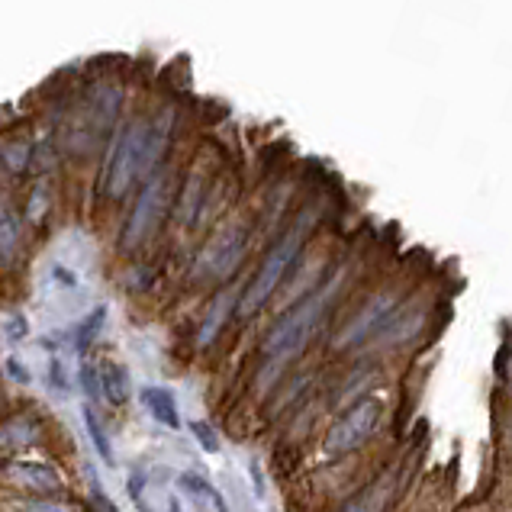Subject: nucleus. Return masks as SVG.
<instances>
[{"label": "nucleus", "instance_id": "20", "mask_svg": "<svg viewBox=\"0 0 512 512\" xmlns=\"http://www.w3.org/2000/svg\"><path fill=\"white\" fill-rule=\"evenodd\" d=\"M104 319H107V306H97V310H94L91 316L84 319V323L78 326V348H84L87 342L94 339V335H97V329L104 326Z\"/></svg>", "mask_w": 512, "mask_h": 512}, {"label": "nucleus", "instance_id": "18", "mask_svg": "<svg viewBox=\"0 0 512 512\" xmlns=\"http://www.w3.org/2000/svg\"><path fill=\"white\" fill-rule=\"evenodd\" d=\"M84 426H87V432H91V442H94V448H97L100 461H104V464H113V448H110V438H107L104 426H100L97 416L91 413V409H84Z\"/></svg>", "mask_w": 512, "mask_h": 512}, {"label": "nucleus", "instance_id": "23", "mask_svg": "<svg viewBox=\"0 0 512 512\" xmlns=\"http://www.w3.org/2000/svg\"><path fill=\"white\" fill-rule=\"evenodd\" d=\"M29 145L26 142H20V145H7V152H4V165L10 168V171H23L26 168V162H29Z\"/></svg>", "mask_w": 512, "mask_h": 512}, {"label": "nucleus", "instance_id": "5", "mask_svg": "<svg viewBox=\"0 0 512 512\" xmlns=\"http://www.w3.org/2000/svg\"><path fill=\"white\" fill-rule=\"evenodd\" d=\"M377 419H380V403L377 400H358L329 429V435H326V455L339 458V455H348V451L361 448L371 438Z\"/></svg>", "mask_w": 512, "mask_h": 512}, {"label": "nucleus", "instance_id": "19", "mask_svg": "<svg viewBox=\"0 0 512 512\" xmlns=\"http://www.w3.org/2000/svg\"><path fill=\"white\" fill-rule=\"evenodd\" d=\"M200 203H203V187H200V178L194 174V178L187 181V187H184V197H181V207H184V223H194V219H197V210H200Z\"/></svg>", "mask_w": 512, "mask_h": 512}, {"label": "nucleus", "instance_id": "16", "mask_svg": "<svg viewBox=\"0 0 512 512\" xmlns=\"http://www.w3.org/2000/svg\"><path fill=\"white\" fill-rule=\"evenodd\" d=\"M229 313V294L223 290L213 303H210V310H207V319H203V326H200V342L207 345L213 342V335L219 332V326H223V316Z\"/></svg>", "mask_w": 512, "mask_h": 512}, {"label": "nucleus", "instance_id": "4", "mask_svg": "<svg viewBox=\"0 0 512 512\" xmlns=\"http://www.w3.org/2000/svg\"><path fill=\"white\" fill-rule=\"evenodd\" d=\"M145 120H133L123 126L120 139L113 142L110 162H107V194L116 200L126 194V187L142 178V155H145Z\"/></svg>", "mask_w": 512, "mask_h": 512}, {"label": "nucleus", "instance_id": "27", "mask_svg": "<svg viewBox=\"0 0 512 512\" xmlns=\"http://www.w3.org/2000/svg\"><path fill=\"white\" fill-rule=\"evenodd\" d=\"M168 512H181V506H178V500H171V506H168Z\"/></svg>", "mask_w": 512, "mask_h": 512}, {"label": "nucleus", "instance_id": "15", "mask_svg": "<svg viewBox=\"0 0 512 512\" xmlns=\"http://www.w3.org/2000/svg\"><path fill=\"white\" fill-rule=\"evenodd\" d=\"M20 219L10 207H4L0 213V255H4V265H10L13 252H17V242H20Z\"/></svg>", "mask_w": 512, "mask_h": 512}, {"label": "nucleus", "instance_id": "26", "mask_svg": "<svg viewBox=\"0 0 512 512\" xmlns=\"http://www.w3.org/2000/svg\"><path fill=\"white\" fill-rule=\"evenodd\" d=\"M248 471H252V480H255V490L261 493V490H265V487H261V471H258V464L252 461V467H248Z\"/></svg>", "mask_w": 512, "mask_h": 512}, {"label": "nucleus", "instance_id": "22", "mask_svg": "<svg viewBox=\"0 0 512 512\" xmlns=\"http://www.w3.org/2000/svg\"><path fill=\"white\" fill-rule=\"evenodd\" d=\"M17 512H75V506L62 500H26L17 506Z\"/></svg>", "mask_w": 512, "mask_h": 512}, {"label": "nucleus", "instance_id": "2", "mask_svg": "<svg viewBox=\"0 0 512 512\" xmlns=\"http://www.w3.org/2000/svg\"><path fill=\"white\" fill-rule=\"evenodd\" d=\"M303 232H306V223L300 219L297 226H290V229H287V236H284L281 242H274V245L268 248V255H265V261H261L258 274L252 277V284L245 287V294H242V300H239V316H242V319H245V316H252L255 310H261V306H265V300L274 294L277 287H281V281L287 277L290 265H294L297 255H300Z\"/></svg>", "mask_w": 512, "mask_h": 512}, {"label": "nucleus", "instance_id": "24", "mask_svg": "<svg viewBox=\"0 0 512 512\" xmlns=\"http://www.w3.org/2000/svg\"><path fill=\"white\" fill-rule=\"evenodd\" d=\"M26 335V319L20 313H7L4 316V339L7 342H20Z\"/></svg>", "mask_w": 512, "mask_h": 512}, {"label": "nucleus", "instance_id": "1", "mask_svg": "<svg viewBox=\"0 0 512 512\" xmlns=\"http://www.w3.org/2000/svg\"><path fill=\"white\" fill-rule=\"evenodd\" d=\"M332 290L335 287H329V284L313 290L310 297H303L297 306H290V310L277 319L268 332L265 345H261L265 358H287V355H294L306 339H310L313 329L319 326V319H323V313H326V306L332 303Z\"/></svg>", "mask_w": 512, "mask_h": 512}, {"label": "nucleus", "instance_id": "14", "mask_svg": "<svg viewBox=\"0 0 512 512\" xmlns=\"http://www.w3.org/2000/svg\"><path fill=\"white\" fill-rule=\"evenodd\" d=\"M387 496H390V480H377V484H371L361 496H355L351 503H345L339 512H384Z\"/></svg>", "mask_w": 512, "mask_h": 512}, {"label": "nucleus", "instance_id": "8", "mask_svg": "<svg viewBox=\"0 0 512 512\" xmlns=\"http://www.w3.org/2000/svg\"><path fill=\"white\" fill-rule=\"evenodd\" d=\"M120 97H123L120 87H113V84L97 87V91L91 94V100H87V116H84L87 123L81 126V133H87L91 139L107 133L116 120V113H120Z\"/></svg>", "mask_w": 512, "mask_h": 512}, {"label": "nucleus", "instance_id": "11", "mask_svg": "<svg viewBox=\"0 0 512 512\" xmlns=\"http://www.w3.org/2000/svg\"><path fill=\"white\" fill-rule=\"evenodd\" d=\"M142 403L149 406V413L162 422L168 429H181V413H178V403L165 390V387H145L142 390Z\"/></svg>", "mask_w": 512, "mask_h": 512}, {"label": "nucleus", "instance_id": "3", "mask_svg": "<svg viewBox=\"0 0 512 512\" xmlns=\"http://www.w3.org/2000/svg\"><path fill=\"white\" fill-rule=\"evenodd\" d=\"M168 203H171V174L158 171L142 184L139 197L133 203V213H129V219H126L120 245L123 248H136V245H142L145 239H149L152 232L162 226V219L168 213Z\"/></svg>", "mask_w": 512, "mask_h": 512}, {"label": "nucleus", "instance_id": "7", "mask_svg": "<svg viewBox=\"0 0 512 512\" xmlns=\"http://www.w3.org/2000/svg\"><path fill=\"white\" fill-rule=\"evenodd\" d=\"M4 477H7V484L36 490V493L62 490V474H58L52 464H42V461H7Z\"/></svg>", "mask_w": 512, "mask_h": 512}, {"label": "nucleus", "instance_id": "25", "mask_svg": "<svg viewBox=\"0 0 512 512\" xmlns=\"http://www.w3.org/2000/svg\"><path fill=\"white\" fill-rule=\"evenodd\" d=\"M7 374H10L13 380H20V384H29V371L20 368L17 358H7Z\"/></svg>", "mask_w": 512, "mask_h": 512}, {"label": "nucleus", "instance_id": "6", "mask_svg": "<svg viewBox=\"0 0 512 512\" xmlns=\"http://www.w3.org/2000/svg\"><path fill=\"white\" fill-rule=\"evenodd\" d=\"M248 242V229L232 223L226 229H219L216 236L207 242V248L200 252L197 265H194V277H226L236 261L242 258V248Z\"/></svg>", "mask_w": 512, "mask_h": 512}, {"label": "nucleus", "instance_id": "28", "mask_svg": "<svg viewBox=\"0 0 512 512\" xmlns=\"http://www.w3.org/2000/svg\"><path fill=\"white\" fill-rule=\"evenodd\" d=\"M509 387H512V361H509Z\"/></svg>", "mask_w": 512, "mask_h": 512}, {"label": "nucleus", "instance_id": "17", "mask_svg": "<svg viewBox=\"0 0 512 512\" xmlns=\"http://www.w3.org/2000/svg\"><path fill=\"white\" fill-rule=\"evenodd\" d=\"M181 487L187 490V493H194V496H200V500H207L216 512H229V506L223 503V496H219L207 480H203L200 474H181Z\"/></svg>", "mask_w": 512, "mask_h": 512}, {"label": "nucleus", "instance_id": "9", "mask_svg": "<svg viewBox=\"0 0 512 512\" xmlns=\"http://www.w3.org/2000/svg\"><path fill=\"white\" fill-rule=\"evenodd\" d=\"M171 133H174V110H162L145 129V155H142V174L152 178L158 174V165L165 162L168 145H171Z\"/></svg>", "mask_w": 512, "mask_h": 512}, {"label": "nucleus", "instance_id": "13", "mask_svg": "<svg viewBox=\"0 0 512 512\" xmlns=\"http://www.w3.org/2000/svg\"><path fill=\"white\" fill-rule=\"evenodd\" d=\"M39 438V426H36V419H29V416H13L4 422V451L10 455L13 448H26V445H33Z\"/></svg>", "mask_w": 512, "mask_h": 512}, {"label": "nucleus", "instance_id": "12", "mask_svg": "<svg viewBox=\"0 0 512 512\" xmlns=\"http://www.w3.org/2000/svg\"><path fill=\"white\" fill-rule=\"evenodd\" d=\"M100 390L107 393V400L113 406H123L129 400V371L120 361H107L100 368Z\"/></svg>", "mask_w": 512, "mask_h": 512}, {"label": "nucleus", "instance_id": "21", "mask_svg": "<svg viewBox=\"0 0 512 512\" xmlns=\"http://www.w3.org/2000/svg\"><path fill=\"white\" fill-rule=\"evenodd\" d=\"M190 432H194V438H197V445L207 451V455H216L219 451V438L213 435V429L207 426V422H190Z\"/></svg>", "mask_w": 512, "mask_h": 512}, {"label": "nucleus", "instance_id": "10", "mask_svg": "<svg viewBox=\"0 0 512 512\" xmlns=\"http://www.w3.org/2000/svg\"><path fill=\"white\" fill-rule=\"evenodd\" d=\"M393 313V297L390 294H377L364 310L351 319V326L345 329V335H342V345H355V342H361V339H368L371 332H380V326H384V319Z\"/></svg>", "mask_w": 512, "mask_h": 512}]
</instances>
